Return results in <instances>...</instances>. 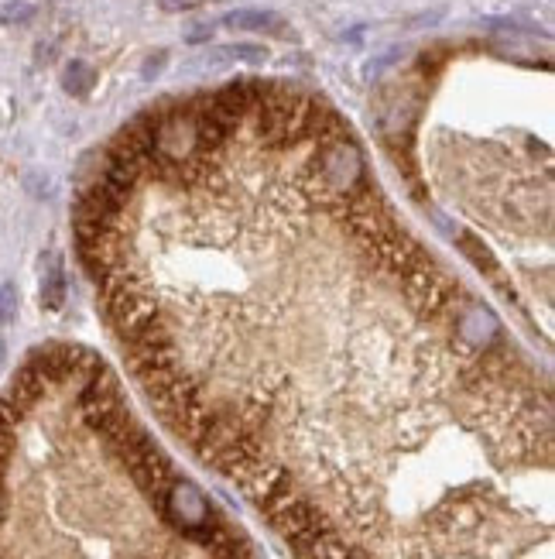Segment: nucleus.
<instances>
[{"mask_svg": "<svg viewBox=\"0 0 555 559\" xmlns=\"http://www.w3.org/2000/svg\"><path fill=\"white\" fill-rule=\"evenodd\" d=\"M460 251H463L466 258H470L480 271H484L487 278H494V282H497V278H501V268H497V258L487 251L484 241H477V237H473V234H463V237H460Z\"/></svg>", "mask_w": 555, "mask_h": 559, "instance_id": "nucleus-13", "label": "nucleus"}, {"mask_svg": "<svg viewBox=\"0 0 555 559\" xmlns=\"http://www.w3.org/2000/svg\"><path fill=\"white\" fill-rule=\"evenodd\" d=\"M162 508L182 532L196 535V539H209V535H213V508H209L206 494L192 481L168 484Z\"/></svg>", "mask_w": 555, "mask_h": 559, "instance_id": "nucleus-3", "label": "nucleus"}, {"mask_svg": "<svg viewBox=\"0 0 555 559\" xmlns=\"http://www.w3.org/2000/svg\"><path fill=\"white\" fill-rule=\"evenodd\" d=\"M11 446H14V439L0 436V477H4V470H7V460H11Z\"/></svg>", "mask_w": 555, "mask_h": 559, "instance_id": "nucleus-19", "label": "nucleus"}, {"mask_svg": "<svg viewBox=\"0 0 555 559\" xmlns=\"http://www.w3.org/2000/svg\"><path fill=\"white\" fill-rule=\"evenodd\" d=\"M14 316H18V289L7 282V285H0V319L11 323Z\"/></svg>", "mask_w": 555, "mask_h": 559, "instance_id": "nucleus-15", "label": "nucleus"}, {"mask_svg": "<svg viewBox=\"0 0 555 559\" xmlns=\"http://www.w3.org/2000/svg\"><path fill=\"white\" fill-rule=\"evenodd\" d=\"M240 484H244L247 498H251L257 508H264L278 491H285V487H288V474L278 467V463H264L261 460Z\"/></svg>", "mask_w": 555, "mask_h": 559, "instance_id": "nucleus-6", "label": "nucleus"}, {"mask_svg": "<svg viewBox=\"0 0 555 559\" xmlns=\"http://www.w3.org/2000/svg\"><path fill=\"white\" fill-rule=\"evenodd\" d=\"M209 38H213V25H199V28H192L189 35H185V42H189V45H203V42H209Z\"/></svg>", "mask_w": 555, "mask_h": 559, "instance_id": "nucleus-18", "label": "nucleus"}, {"mask_svg": "<svg viewBox=\"0 0 555 559\" xmlns=\"http://www.w3.org/2000/svg\"><path fill=\"white\" fill-rule=\"evenodd\" d=\"M35 18V4L28 0H11V4L0 11V25H24V21Z\"/></svg>", "mask_w": 555, "mask_h": 559, "instance_id": "nucleus-14", "label": "nucleus"}, {"mask_svg": "<svg viewBox=\"0 0 555 559\" xmlns=\"http://www.w3.org/2000/svg\"><path fill=\"white\" fill-rule=\"evenodd\" d=\"M364 155L353 145L347 134H336L329 141H319L316 158L305 169V189L316 203L323 206H343L364 189Z\"/></svg>", "mask_w": 555, "mask_h": 559, "instance_id": "nucleus-1", "label": "nucleus"}, {"mask_svg": "<svg viewBox=\"0 0 555 559\" xmlns=\"http://www.w3.org/2000/svg\"><path fill=\"white\" fill-rule=\"evenodd\" d=\"M4 508H7V498H4V484H0V518H4Z\"/></svg>", "mask_w": 555, "mask_h": 559, "instance_id": "nucleus-20", "label": "nucleus"}, {"mask_svg": "<svg viewBox=\"0 0 555 559\" xmlns=\"http://www.w3.org/2000/svg\"><path fill=\"white\" fill-rule=\"evenodd\" d=\"M268 49L264 45H247V42H237V45H220V49H209L203 59H196V66L203 69H216V66H230V62H268Z\"/></svg>", "mask_w": 555, "mask_h": 559, "instance_id": "nucleus-9", "label": "nucleus"}, {"mask_svg": "<svg viewBox=\"0 0 555 559\" xmlns=\"http://www.w3.org/2000/svg\"><path fill=\"white\" fill-rule=\"evenodd\" d=\"M79 402H83V419L90 422V429H96L103 439H107L120 422L127 419V409L120 405V385L107 367H103L96 378L86 381L83 398H79Z\"/></svg>", "mask_w": 555, "mask_h": 559, "instance_id": "nucleus-2", "label": "nucleus"}, {"mask_svg": "<svg viewBox=\"0 0 555 559\" xmlns=\"http://www.w3.org/2000/svg\"><path fill=\"white\" fill-rule=\"evenodd\" d=\"M45 388H48V385H45L42 374H38L31 364H24L21 371L14 374V381H11V388H7V395H4V398H7V402H11L14 409H18V412L24 415V412L31 409V405L38 402V398L45 395Z\"/></svg>", "mask_w": 555, "mask_h": 559, "instance_id": "nucleus-8", "label": "nucleus"}, {"mask_svg": "<svg viewBox=\"0 0 555 559\" xmlns=\"http://www.w3.org/2000/svg\"><path fill=\"white\" fill-rule=\"evenodd\" d=\"M405 292H408V302H412L422 316H442L453 306L456 295H460V285L449 282V278L432 268V261H429V265L415 268L412 275H405Z\"/></svg>", "mask_w": 555, "mask_h": 559, "instance_id": "nucleus-4", "label": "nucleus"}, {"mask_svg": "<svg viewBox=\"0 0 555 559\" xmlns=\"http://www.w3.org/2000/svg\"><path fill=\"white\" fill-rule=\"evenodd\" d=\"M42 306L45 309H62L66 302V271H62V258L55 251L42 254Z\"/></svg>", "mask_w": 555, "mask_h": 559, "instance_id": "nucleus-10", "label": "nucleus"}, {"mask_svg": "<svg viewBox=\"0 0 555 559\" xmlns=\"http://www.w3.org/2000/svg\"><path fill=\"white\" fill-rule=\"evenodd\" d=\"M0 361H4V347H0Z\"/></svg>", "mask_w": 555, "mask_h": 559, "instance_id": "nucleus-21", "label": "nucleus"}, {"mask_svg": "<svg viewBox=\"0 0 555 559\" xmlns=\"http://www.w3.org/2000/svg\"><path fill=\"white\" fill-rule=\"evenodd\" d=\"M456 330H460V340L470 343V347H490V343L497 340V319L490 309L484 306H466L460 313V323H456Z\"/></svg>", "mask_w": 555, "mask_h": 559, "instance_id": "nucleus-7", "label": "nucleus"}, {"mask_svg": "<svg viewBox=\"0 0 555 559\" xmlns=\"http://www.w3.org/2000/svg\"><path fill=\"white\" fill-rule=\"evenodd\" d=\"M96 86V69L83 59H72L66 69H62V90L69 97H90V90Z\"/></svg>", "mask_w": 555, "mask_h": 559, "instance_id": "nucleus-12", "label": "nucleus"}, {"mask_svg": "<svg viewBox=\"0 0 555 559\" xmlns=\"http://www.w3.org/2000/svg\"><path fill=\"white\" fill-rule=\"evenodd\" d=\"M223 28L233 31H275V35H288L285 21L275 11H233L223 18Z\"/></svg>", "mask_w": 555, "mask_h": 559, "instance_id": "nucleus-11", "label": "nucleus"}, {"mask_svg": "<svg viewBox=\"0 0 555 559\" xmlns=\"http://www.w3.org/2000/svg\"><path fill=\"white\" fill-rule=\"evenodd\" d=\"M162 4V11L168 14H182V11H196L199 4H206V0H158Z\"/></svg>", "mask_w": 555, "mask_h": 559, "instance_id": "nucleus-17", "label": "nucleus"}, {"mask_svg": "<svg viewBox=\"0 0 555 559\" xmlns=\"http://www.w3.org/2000/svg\"><path fill=\"white\" fill-rule=\"evenodd\" d=\"M127 470H131L134 484H138L141 491L148 494L151 501H155V505H162L168 484L175 481V477H172V463L165 460V453L158 450L155 443H148V446H144V450L138 453V457L127 463Z\"/></svg>", "mask_w": 555, "mask_h": 559, "instance_id": "nucleus-5", "label": "nucleus"}, {"mask_svg": "<svg viewBox=\"0 0 555 559\" xmlns=\"http://www.w3.org/2000/svg\"><path fill=\"white\" fill-rule=\"evenodd\" d=\"M165 62H168V52H155V55H148V62H144L141 76H144V79H155V76H162Z\"/></svg>", "mask_w": 555, "mask_h": 559, "instance_id": "nucleus-16", "label": "nucleus"}]
</instances>
